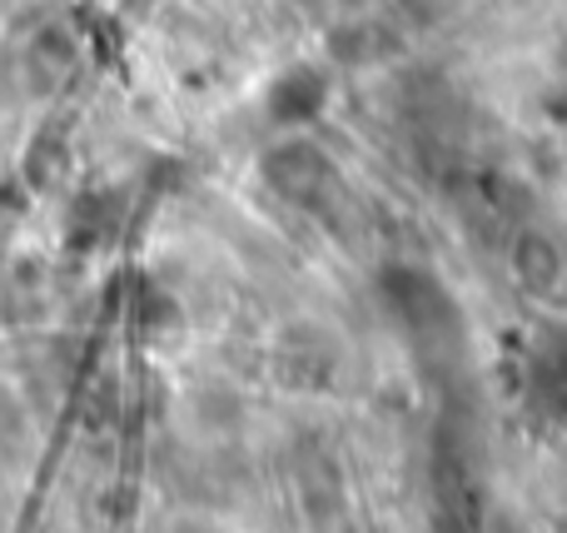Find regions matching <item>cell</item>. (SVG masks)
I'll return each mask as SVG.
<instances>
[{
  "label": "cell",
  "instance_id": "1",
  "mask_svg": "<svg viewBox=\"0 0 567 533\" xmlns=\"http://www.w3.org/2000/svg\"><path fill=\"white\" fill-rule=\"evenodd\" d=\"M265 175L275 180L279 189H289V195H309V189L323 180V160L303 145H289V150H275V155L265 160Z\"/></svg>",
  "mask_w": 567,
  "mask_h": 533
},
{
  "label": "cell",
  "instance_id": "2",
  "mask_svg": "<svg viewBox=\"0 0 567 533\" xmlns=\"http://www.w3.org/2000/svg\"><path fill=\"white\" fill-rule=\"evenodd\" d=\"M518 279H523V285H533L538 295H548V289L563 285V255L548 245V239L528 235L518 245Z\"/></svg>",
  "mask_w": 567,
  "mask_h": 533
}]
</instances>
